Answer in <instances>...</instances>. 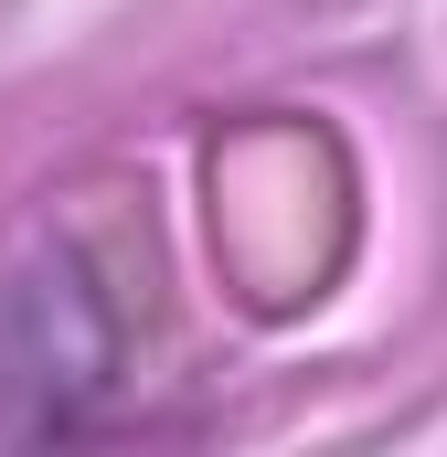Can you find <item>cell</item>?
Listing matches in <instances>:
<instances>
[{"mask_svg": "<svg viewBox=\"0 0 447 457\" xmlns=\"http://www.w3.org/2000/svg\"><path fill=\"white\" fill-rule=\"evenodd\" d=\"M117 309L75 245H32L0 266V447L75 436L117 383Z\"/></svg>", "mask_w": 447, "mask_h": 457, "instance_id": "1", "label": "cell"}]
</instances>
